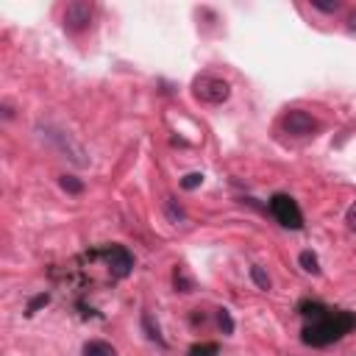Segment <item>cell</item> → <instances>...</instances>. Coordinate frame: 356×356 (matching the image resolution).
<instances>
[{
  "label": "cell",
  "mask_w": 356,
  "mask_h": 356,
  "mask_svg": "<svg viewBox=\"0 0 356 356\" xmlns=\"http://www.w3.org/2000/svg\"><path fill=\"white\" fill-rule=\"evenodd\" d=\"M300 318L307 320L300 331V342L312 345V348H326L337 340H342L345 334H351L356 329V315L348 309H331L320 300H300L298 303Z\"/></svg>",
  "instance_id": "obj_1"
},
{
  "label": "cell",
  "mask_w": 356,
  "mask_h": 356,
  "mask_svg": "<svg viewBox=\"0 0 356 356\" xmlns=\"http://www.w3.org/2000/svg\"><path fill=\"white\" fill-rule=\"evenodd\" d=\"M39 131H42V137L47 139V145L56 147L59 154H62L64 159H70L75 167H86V165H89V154H86L84 145H81L70 131H64V128H59V126H42Z\"/></svg>",
  "instance_id": "obj_2"
},
{
  "label": "cell",
  "mask_w": 356,
  "mask_h": 356,
  "mask_svg": "<svg viewBox=\"0 0 356 356\" xmlns=\"http://www.w3.org/2000/svg\"><path fill=\"white\" fill-rule=\"evenodd\" d=\"M192 95L200 100V104H209V106H220L231 97V84L220 75L212 73H203L192 81Z\"/></svg>",
  "instance_id": "obj_3"
},
{
  "label": "cell",
  "mask_w": 356,
  "mask_h": 356,
  "mask_svg": "<svg viewBox=\"0 0 356 356\" xmlns=\"http://www.w3.org/2000/svg\"><path fill=\"white\" fill-rule=\"evenodd\" d=\"M270 212H273V217H276L284 228H292V231L303 228V215H300V206H298V200H295L292 195L276 192V195L270 198Z\"/></svg>",
  "instance_id": "obj_4"
},
{
  "label": "cell",
  "mask_w": 356,
  "mask_h": 356,
  "mask_svg": "<svg viewBox=\"0 0 356 356\" xmlns=\"http://www.w3.org/2000/svg\"><path fill=\"white\" fill-rule=\"evenodd\" d=\"M95 257L106 259V265H109L115 278H126L134 270V257H131V250L126 245H106V248L95 250Z\"/></svg>",
  "instance_id": "obj_5"
},
{
  "label": "cell",
  "mask_w": 356,
  "mask_h": 356,
  "mask_svg": "<svg viewBox=\"0 0 356 356\" xmlns=\"http://www.w3.org/2000/svg\"><path fill=\"white\" fill-rule=\"evenodd\" d=\"M281 128L289 137H315L320 131V123L303 109H287L281 115Z\"/></svg>",
  "instance_id": "obj_6"
},
{
  "label": "cell",
  "mask_w": 356,
  "mask_h": 356,
  "mask_svg": "<svg viewBox=\"0 0 356 356\" xmlns=\"http://www.w3.org/2000/svg\"><path fill=\"white\" fill-rule=\"evenodd\" d=\"M92 14H95V6H92V3H86V0H75V3H67V6H64L62 20H64V28H67L70 34H78V31L89 28Z\"/></svg>",
  "instance_id": "obj_7"
},
{
  "label": "cell",
  "mask_w": 356,
  "mask_h": 356,
  "mask_svg": "<svg viewBox=\"0 0 356 356\" xmlns=\"http://www.w3.org/2000/svg\"><path fill=\"white\" fill-rule=\"evenodd\" d=\"M142 331H145V337H147L150 342L167 345V342H165V337H162V331H159V326L154 323V315H150V312H142Z\"/></svg>",
  "instance_id": "obj_8"
},
{
  "label": "cell",
  "mask_w": 356,
  "mask_h": 356,
  "mask_svg": "<svg viewBox=\"0 0 356 356\" xmlns=\"http://www.w3.org/2000/svg\"><path fill=\"white\" fill-rule=\"evenodd\" d=\"M81 353L84 356H117V351L109 342H104V340H89Z\"/></svg>",
  "instance_id": "obj_9"
},
{
  "label": "cell",
  "mask_w": 356,
  "mask_h": 356,
  "mask_svg": "<svg viewBox=\"0 0 356 356\" xmlns=\"http://www.w3.org/2000/svg\"><path fill=\"white\" fill-rule=\"evenodd\" d=\"M165 212H167L170 223H184L187 220V212L176 203V198H165Z\"/></svg>",
  "instance_id": "obj_10"
},
{
  "label": "cell",
  "mask_w": 356,
  "mask_h": 356,
  "mask_svg": "<svg viewBox=\"0 0 356 356\" xmlns=\"http://www.w3.org/2000/svg\"><path fill=\"white\" fill-rule=\"evenodd\" d=\"M298 262H300V268L307 270V273H312V276H318L320 273V262H318V257L312 250H303L300 257H298Z\"/></svg>",
  "instance_id": "obj_11"
},
{
  "label": "cell",
  "mask_w": 356,
  "mask_h": 356,
  "mask_svg": "<svg viewBox=\"0 0 356 356\" xmlns=\"http://www.w3.org/2000/svg\"><path fill=\"white\" fill-rule=\"evenodd\" d=\"M173 284H176V289H181V292H192V289H195V281L187 276L184 268H176V270H173Z\"/></svg>",
  "instance_id": "obj_12"
},
{
  "label": "cell",
  "mask_w": 356,
  "mask_h": 356,
  "mask_svg": "<svg viewBox=\"0 0 356 356\" xmlns=\"http://www.w3.org/2000/svg\"><path fill=\"white\" fill-rule=\"evenodd\" d=\"M217 353H220L217 342H198L189 348V356H217Z\"/></svg>",
  "instance_id": "obj_13"
},
{
  "label": "cell",
  "mask_w": 356,
  "mask_h": 356,
  "mask_svg": "<svg viewBox=\"0 0 356 356\" xmlns=\"http://www.w3.org/2000/svg\"><path fill=\"white\" fill-rule=\"evenodd\" d=\"M250 278H253V284H257L259 289H270L273 287V281H270V276L257 265V268H250Z\"/></svg>",
  "instance_id": "obj_14"
},
{
  "label": "cell",
  "mask_w": 356,
  "mask_h": 356,
  "mask_svg": "<svg viewBox=\"0 0 356 356\" xmlns=\"http://www.w3.org/2000/svg\"><path fill=\"white\" fill-rule=\"evenodd\" d=\"M59 184H62V189L70 192V195H81V192H84V181H78V178H73V176H62Z\"/></svg>",
  "instance_id": "obj_15"
},
{
  "label": "cell",
  "mask_w": 356,
  "mask_h": 356,
  "mask_svg": "<svg viewBox=\"0 0 356 356\" xmlns=\"http://www.w3.org/2000/svg\"><path fill=\"white\" fill-rule=\"evenodd\" d=\"M47 303H50V295H47V292H39L36 298H31V300H28L25 315H34V312H39L42 307H47Z\"/></svg>",
  "instance_id": "obj_16"
},
{
  "label": "cell",
  "mask_w": 356,
  "mask_h": 356,
  "mask_svg": "<svg viewBox=\"0 0 356 356\" xmlns=\"http://www.w3.org/2000/svg\"><path fill=\"white\" fill-rule=\"evenodd\" d=\"M217 323H220L223 334H234V318L228 309H217Z\"/></svg>",
  "instance_id": "obj_17"
},
{
  "label": "cell",
  "mask_w": 356,
  "mask_h": 356,
  "mask_svg": "<svg viewBox=\"0 0 356 356\" xmlns=\"http://www.w3.org/2000/svg\"><path fill=\"white\" fill-rule=\"evenodd\" d=\"M200 184H203V173H189V176L181 178V187H184V189H198Z\"/></svg>",
  "instance_id": "obj_18"
},
{
  "label": "cell",
  "mask_w": 356,
  "mask_h": 356,
  "mask_svg": "<svg viewBox=\"0 0 356 356\" xmlns=\"http://www.w3.org/2000/svg\"><path fill=\"white\" fill-rule=\"evenodd\" d=\"M312 9L326 12V14H334V12H340V3H337V0H334V3H320V0H312Z\"/></svg>",
  "instance_id": "obj_19"
},
{
  "label": "cell",
  "mask_w": 356,
  "mask_h": 356,
  "mask_svg": "<svg viewBox=\"0 0 356 356\" xmlns=\"http://www.w3.org/2000/svg\"><path fill=\"white\" fill-rule=\"evenodd\" d=\"M345 223H348V228H351V231H356V203H353V206L345 212Z\"/></svg>",
  "instance_id": "obj_20"
},
{
  "label": "cell",
  "mask_w": 356,
  "mask_h": 356,
  "mask_svg": "<svg viewBox=\"0 0 356 356\" xmlns=\"http://www.w3.org/2000/svg\"><path fill=\"white\" fill-rule=\"evenodd\" d=\"M3 117H6V120H12V117H14V112H12V106H9V104L3 106Z\"/></svg>",
  "instance_id": "obj_21"
}]
</instances>
